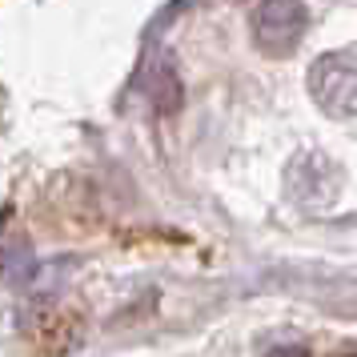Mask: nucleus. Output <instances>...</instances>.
Segmentation results:
<instances>
[{
    "mask_svg": "<svg viewBox=\"0 0 357 357\" xmlns=\"http://www.w3.org/2000/svg\"><path fill=\"white\" fill-rule=\"evenodd\" d=\"M309 97L333 121H349L357 116V52H321L309 65Z\"/></svg>",
    "mask_w": 357,
    "mask_h": 357,
    "instance_id": "obj_1",
    "label": "nucleus"
},
{
    "mask_svg": "<svg viewBox=\"0 0 357 357\" xmlns=\"http://www.w3.org/2000/svg\"><path fill=\"white\" fill-rule=\"evenodd\" d=\"M309 33V8L301 0H261L253 8V45L265 56H289Z\"/></svg>",
    "mask_w": 357,
    "mask_h": 357,
    "instance_id": "obj_2",
    "label": "nucleus"
},
{
    "mask_svg": "<svg viewBox=\"0 0 357 357\" xmlns=\"http://www.w3.org/2000/svg\"><path fill=\"white\" fill-rule=\"evenodd\" d=\"M24 329H29V341L40 349V357H68L81 345V333H84L81 317L65 305H36L29 313Z\"/></svg>",
    "mask_w": 357,
    "mask_h": 357,
    "instance_id": "obj_3",
    "label": "nucleus"
},
{
    "mask_svg": "<svg viewBox=\"0 0 357 357\" xmlns=\"http://www.w3.org/2000/svg\"><path fill=\"white\" fill-rule=\"evenodd\" d=\"M289 197L297 205H325L337 197V169L321 153H301L289 165Z\"/></svg>",
    "mask_w": 357,
    "mask_h": 357,
    "instance_id": "obj_4",
    "label": "nucleus"
},
{
    "mask_svg": "<svg viewBox=\"0 0 357 357\" xmlns=\"http://www.w3.org/2000/svg\"><path fill=\"white\" fill-rule=\"evenodd\" d=\"M149 100H153V109L157 113H177L181 109V81L177 73H173V65H157L153 73H149Z\"/></svg>",
    "mask_w": 357,
    "mask_h": 357,
    "instance_id": "obj_5",
    "label": "nucleus"
}]
</instances>
